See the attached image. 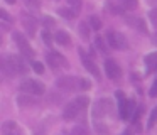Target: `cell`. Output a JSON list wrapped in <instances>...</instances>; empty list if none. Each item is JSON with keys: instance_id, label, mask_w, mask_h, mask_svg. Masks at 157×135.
<instances>
[{"instance_id": "cell-1", "label": "cell", "mask_w": 157, "mask_h": 135, "mask_svg": "<svg viewBox=\"0 0 157 135\" xmlns=\"http://www.w3.org/2000/svg\"><path fill=\"white\" fill-rule=\"evenodd\" d=\"M21 91H24L25 94H32V96H41V94H44L46 86L41 81L27 78V79H24L21 83Z\"/></svg>"}, {"instance_id": "cell-2", "label": "cell", "mask_w": 157, "mask_h": 135, "mask_svg": "<svg viewBox=\"0 0 157 135\" xmlns=\"http://www.w3.org/2000/svg\"><path fill=\"white\" fill-rule=\"evenodd\" d=\"M12 37H14V40H15V44H17V47H19V51H21L22 56L27 57V59H32V57H34V49H32L31 44L25 40V37L22 36L21 32H14Z\"/></svg>"}, {"instance_id": "cell-3", "label": "cell", "mask_w": 157, "mask_h": 135, "mask_svg": "<svg viewBox=\"0 0 157 135\" xmlns=\"http://www.w3.org/2000/svg\"><path fill=\"white\" fill-rule=\"evenodd\" d=\"M135 113V101L132 100H122L118 101V115L122 120H128V118H132V115Z\"/></svg>"}, {"instance_id": "cell-4", "label": "cell", "mask_w": 157, "mask_h": 135, "mask_svg": "<svg viewBox=\"0 0 157 135\" xmlns=\"http://www.w3.org/2000/svg\"><path fill=\"white\" fill-rule=\"evenodd\" d=\"M106 39H108V44L113 47V49H125L127 47V39L122 32H115V30H110L106 34Z\"/></svg>"}, {"instance_id": "cell-5", "label": "cell", "mask_w": 157, "mask_h": 135, "mask_svg": "<svg viewBox=\"0 0 157 135\" xmlns=\"http://www.w3.org/2000/svg\"><path fill=\"white\" fill-rule=\"evenodd\" d=\"M110 110H112V101H110L108 98H101V100H98L95 103V108H93V117H95V118H101V117H105L106 113H110Z\"/></svg>"}, {"instance_id": "cell-6", "label": "cell", "mask_w": 157, "mask_h": 135, "mask_svg": "<svg viewBox=\"0 0 157 135\" xmlns=\"http://www.w3.org/2000/svg\"><path fill=\"white\" fill-rule=\"evenodd\" d=\"M58 86L63 91H76L79 90V79L75 76H64L58 79Z\"/></svg>"}, {"instance_id": "cell-7", "label": "cell", "mask_w": 157, "mask_h": 135, "mask_svg": "<svg viewBox=\"0 0 157 135\" xmlns=\"http://www.w3.org/2000/svg\"><path fill=\"white\" fill-rule=\"evenodd\" d=\"M105 73H106V76H108L110 79L117 81V79H120V76H122V68L118 66L117 61L106 59L105 61Z\"/></svg>"}, {"instance_id": "cell-8", "label": "cell", "mask_w": 157, "mask_h": 135, "mask_svg": "<svg viewBox=\"0 0 157 135\" xmlns=\"http://www.w3.org/2000/svg\"><path fill=\"white\" fill-rule=\"evenodd\" d=\"M48 63H49V66H51V69L52 71H59L63 66H66L68 64V61L64 59V56L63 54H59V52H49L48 54Z\"/></svg>"}, {"instance_id": "cell-9", "label": "cell", "mask_w": 157, "mask_h": 135, "mask_svg": "<svg viewBox=\"0 0 157 135\" xmlns=\"http://www.w3.org/2000/svg\"><path fill=\"white\" fill-rule=\"evenodd\" d=\"M79 110H81V106L78 105V101H69L68 105L64 106V110H63V118L64 120H75L76 117H78Z\"/></svg>"}, {"instance_id": "cell-10", "label": "cell", "mask_w": 157, "mask_h": 135, "mask_svg": "<svg viewBox=\"0 0 157 135\" xmlns=\"http://www.w3.org/2000/svg\"><path fill=\"white\" fill-rule=\"evenodd\" d=\"M78 52H79V57L83 59V64H85V68H86V69H88V71H90V73H91L95 78H100V71H98V68H96V64L93 63V61L90 59L88 56H86V52H85V51H83L81 47H79V51H78Z\"/></svg>"}, {"instance_id": "cell-11", "label": "cell", "mask_w": 157, "mask_h": 135, "mask_svg": "<svg viewBox=\"0 0 157 135\" xmlns=\"http://www.w3.org/2000/svg\"><path fill=\"white\" fill-rule=\"evenodd\" d=\"M22 24H24L25 30H27L29 36H36V29H37V22L32 15H27V14H22Z\"/></svg>"}, {"instance_id": "cell-12", "label": "cell", "mask_w": 157, "mask_h": 135, "mask_svg": "<svg viewBox=\"0 0 157 135\" xmlns=\"http://www.w3.org/2000/svg\"><path fill=\"white\" fill-rule=\"evenodd\" d=\"M127 24H128V25H132L133 29L140 30L142 34H147V32H149V30H147L145 22H144L142 19H139V17H128V19H127Z\"/></svg>"}, {"instance_id": "cell-13", "label": "cell", "mask_w": 157, "mask_h": 135, "mask_svg": "<svg viewBox=\"0 0 157 135\" xmlns=\"http://www.w3.org/2000/svg\"><path fill=\"white\" fill-rule=\"evenodd\" d=\"M144 63L147 66V73H152L157 69V52H150L144 57Z\"/></svg>"}, {"instance_id": "cell-14", "label": "cell", "mask_w": 157, "mask_h": 135, "mask_svg": "<svg viewBox=\"0 0 157 135\" xmlns=\"http://www.w3.org/2000/svg\"><path fill=\"white\" fill-rule=\"evenodd\" d=\"M54 40L58 44H61V46H71V36L68 32H64V30H58L54 34Z\"/></svg>"}, {"instance_id": "cell-15", "label": "cell", "mask_w": 157, "mask_h": 135, "mask_svg": "<svg viewBox=\"0 0 157 135\" xmlns=\"http://www.w3.org/2000/svg\"><path fill=\"white\" fill-rule=\"evenodd\" d=\"M17 103L21 106H32V105H36V100L32 98V94H21L17 98Z\"/></svg>"}, {"instance_id": "cell-16", "label": "cell", "mask_w": 157, "mask_h": 135, "mask_svg": "<svg viewBox=\"0 0 157 135\" xmlns=\"http://www.w3.org/2000/svg\"><path fill=\"white\" fill-rule=\"evenodd\" d=\"M78 27H79V36H81L85 40H90V27H88V24L81 22Z\"/></svg>"}, {"instance_id": "cell-17", "label": "cell", "mask_w": 157, "mask_h": 135, "mask_svg": "<svg viewBox=\"0 0 157 135\" xmlns=\"http://www.w3.org/2000/svg\"><path fill=\"white\" fill-rule=\"evenodd\" d=\"M58 14L61 17H64V19H69V20L76 17V12H75V10H71V9H59Z\"/></svg>"}, {"instance_id": "cell-18", "label": "cell", "mask_w": 157, "mask_h": 135, "mask_svg": "<svg viewBox=\"0 0 157 135\" xmlns=\"http://www.w3.org/2000/svg\"><path fill=\"white\" fill-rule=\"evenodd\" d=\"M90 25H91V29H95V30L101 29V20H100V17H96V15L90 17Z\"/></svg>"}, {"instance_id": "cell-19", "label": "cell", "mask_w": 157, "mask_h": 135, "mask_svg": "<svg viewBox=\"0 0 157 135\" xmlns=\"http://www.w3.org/2000/svg\"><path fill=\"white\" fill-rule=\"evenodd\" d=\"M71 135H88V130H86V127H83V125H76L71 130Z\"/></svg>"}, {"instance_id": "cell-20", "label": "cell", "mask_w": 157, "mask_h": 135, "mask_svg": "<svg viewBox=\"0 0 157 135\" xmlns=\"http://www.w3.org/2000/svg\"><path fill=\"white\" fill-rule=\"evenodd\" d=\"M155 123H157V106L154 108L152 111H150V117H149V123H147V125H149V128H152V127H154V125H155Z\"/></svg>"}, {"instance_id": "cell-21", "label": "cell", "mask_w": 157, "mask_h": 135, "mask_svg": "<svg viewBox=\"0 0 157 135\" xmlns=\"http://www.w3.org/2000/svg\"><path fill=\"white\" fill-rule=\"evenodd\" d=\"M32 69H34V73H37V74L44 73V66H42V63H39V61H32Z\"/></svg>"}, {"instance_id": "cell-22", "label": "cell", "mask_w": 157, "mask_h": 135, "mask_svg": "<svg viewBox=\"0 0 157 135\" xmlns=\"http://www.w3.org/2000/svg\"><path fill=\"white\" fill-rule=\"evenodd\" d=\"M76 101H78V105L81 106V110H83V108H86V106H88V103H90L88 96H85V94H83V96H78V98H76Z\"/></svg>"}, {"instance_id": "cell-23", "label": "cell", "mask_w": 157, "mask_h": 135, "mask_svg": "<svg viewBox=\"0 0 157 135\" xmlns=\"http://www.w3.org/2000/svg\"><path fill=\"white\" fill-rule=\"evenodd\" d=\"M25 5L31 7V9H39L41 7V0H24Z\"/></svg>"}, {"instance_id": "cell-24", "label": "cell", "mask_w": 157, "mask_h": 135, "mask_svg": "<svg viewBox=\"0 0 157 135\" xmlns=\"http://www.w3.org/2000/svg\"><path fill=\"white\" fill-rule=\"evenodd\" d=\"M90 88H91V83L86 78H81L79 79V90H90Z\"/></svg>"}, {"instance_id": "cell-25", "label": "cell", "mask_w": 157, "mask_h": 135, "mask_svg": "<svg viewBox=\"0 0 157 135\" xmlns=\"http://www.w3.org/2000/svg\"><path fill=\"white\" fill-rule=\"evenodd\" d=\"M68 3L73 7V10H75V12H78V10L81 9V0H68Z\"/></svg>"}, {"instance_id": "cell-26", "label": "cell", "mask_w": 157, "mask_h": 135, "mask_svg": "<svg viewBox=\"0 0 157 135\" xmlns=\"http://www.w3.org/2000/svg\"><path fill=\"white\" fill-rule=\"evenodd\" d=\"M125 7L128 10H135L137 9V0H125Z\"/></svg>"}, {"instance_id": "cell-27", "label": "cell", "mask_w": 157, "mask_h": 135, "mask_svg": "<svg viewBox=\"0 0 157 135\" xmlns=\"http://www.w3.org/2000/svg\"><path fill=\"white\" fill-rule=\"evenodd\" d=\"M149 94L152 98H155L157 96V78H155V81L152 83V86H150V91H149Z\"/></svg>"}, {"instance_id": "cell-28", "label": "cell", "mask_w": 157, "mask_h": 135, "mask_svg": "<svg viewBox=\"0 0 157 135\" xmlns=\"http://www.w3.org/2000/svg\"><path fill=\"white\" fill-rule=\"evenodd\" d=\"M149 17H150V20H152V24L157 27V9L150 10V12H149Z\"/></svg>"}, {"instance_id": "cell-29", "label": "cell", "mask_w": 157, "mask_h": 135, "mask_svg": "<svg viewBox=\"0 0 157 135\" xmlns=\"http://www.w3.org/2000/svg\"><path fill=\"white\" fill-rule=\"evenodd\" d=\"M95 44H96V46H98L101 51H106V46H105V42H103L101 37H96V39H95Z\"/></svg>"}, {"instance_id": "cell-30", "label": "cell", "mask_w": 157, "mask_h": 135, "mask_svg": "<svg viewBox=\"0 0 157 135\" xmlns=\"http://www.w3.org/2000/svg\"><path fill=\"white\" fill-rule=\"evenodd\" d=\"M115 94H117V100H118V101L125 100V93H123V91H120V90H118V91H117Z\"/></svg>"}, {"instance_id": "cell-31", "label": "cell", "mask_w": 157, "mask_h": 135, "mask_svg": "<svg viewBox=\"0 0 157 135\" xmlns=\"http://www.w3.org/2000/svg\"><path fill=\"white\" fill-rule=\"evenodd\" d=\"M42 37H44L46 44H51V34H49V32H44V34H42Z\"/></svg>"}, {"instance_id": "cell-32", "label": "cell", "mask_w": 157, "mask_h": 135, "mask_svg": "<svg viewBox=\"0 0 157 135\" xmlns=\"http://www.w3.org/2000/svg\"><path fill=\"white\" fill-rule=\"evenodd\" d=\"M122 135H135V130H133V128H127Z\"/></svg>"}, {"instance_id": "cell-33", "label": "cell", "mask_w": 157, "mask_h": 135, "mask_svg": "<svg viewBox=\"0 0 157 135\" xmlns=\"http://www.w3.org/2000/svg\"><path fill=\"white\" fill-rule=\"evenodd\" d=\"M152 40H154V44H155V46H157V32H155V34H154V36H152Z\"/></svg>"}, {"instance_id": "cell-34", "label": "cell", "mask_w": 157, "mask_h": 135, "mask_svg": "<svg viewBox=\"0 0 157 135\" xmlns=\"http://www.w3.org/2000/svg\"><path fill=\"white\" fill-rule=\"evenodd\" d=\"M7 3H15V0H5Z\"/></svg>"}]
</instances>
